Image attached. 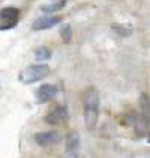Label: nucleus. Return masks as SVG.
Returning <instances> with one entry per match:
<instances>
[{"label":"nucleus","mask_w":150,"mask_h":158,"mask_svg":"<svg viewBox=\"0 0 150 158\" xmlns=\"http://www.w3.org/2000/svg\"><path fill=\"white\" fill-rule=\"evenodd\" d=\"M83 106H84V122L87 130H95L99 113V97L93 87H89L83 94Z\"/></svg>","instance_id":"nucleus-1"},{"label":"nucleus","mask_w":150,"mask_h":158,"mask_svg":"<svg viewBox=\"0 0 150 158\" xmlns=\"http://www.w3.org/2000/svg\"><path fill=\"white\" fill-rule=\"evenodd\" d=\"M48 74H50L48 65H32V66H27L26 69H23L18 75V78L21 83L30 85V83H35V81L45 78Z\"/></svg>","instance_id":"nucleus-2"},{"label":"nucleus","mask_w":150,"mask_h":158,"mask_svg":"<svg viewBox=\"0 0 150 158\" xmlns=\"http://www.w3.org/2000/svg\"><path fill=\"white\" fill-rule=\"evenodd\" d=\"M20 18V11L17 8H6L0 14V29L2 30H8L17 26Z\"/></svg>","instance_id":"nucleus-3"},{"label":"nucleus","mask_w":150,"mask_h":158,"mask_svg":"<svg viewBox=\"0 0 150 158\" xmlns=\"http://www.w3.org/2000/svg\"><path fill=\"white\" fill-rule=\"evenodd\" d=\"M35 142L39 146L48 148V146L59 143L60 142V135H59V133H56V131H44V133H38L35 135Z\"/></svg>","instance_id":"nucleus-4"},{"label":"nucleus","mask_w":150,"mask_h":158,"mask_svg":"<svg viewBox=\"0 0 150 158\" xmlns=\"http://www.w3.org/2000/svg\"><path fill=\"white\" fill-rule=\"evenodd\" d=\"M56 94H57V87L54 85H42L35 95H36L38 102H48L56 97Z\"/></svg>","instance_id":"nucleus-5"},{"label":"nucleus","mask_w":150,"mask_h":158,"mask_svg":"<svg viewBox=\"0 0 150 158\" xmlns=\"http://www.w3.org/2000/svg\"><path fill=\"white\" fill-rule=\"evenodd\" d=\"M65 148H66V154L71 155V157H75L78 154V148H80V134H78V131H71L66 135Z\"/></svg>","instance_id":"nucleus-6"},{"label":"nucleus","mask_w":150,"mask_h":158,"mask_svg":"<svg viewBox=\"0 0 150 158\" xmlns=\"http://www.w3.org/2000/svg\"><path fill=\"white\" fill-rule=\"evenodd\" d=\"M66 118H68V110H66V107L60 106V107H56V109L51 110L47 114L45 121L51 123V125H56V123H62Z\"/></svg>","instance_id":"nucleus-7"},{"label":"nucleus","mask_w":150,"mask_h":158,"mask_svg":"<svg viewBox=\"0 0 150 158\" xmlns=\"http://www.w3.org/2000/svg\"><path fill=\"white\" fill-rule=\"evenodd\" d=\"M59 23H60L59 17H41V18L33 21L32 29L33 30H45V29H50V27L59 24Z\"/></svg>","instance_id":"nucleus-8"},{"label":"nucleus","mask_w":150,"mask_h":158,"mask_svg":"<svg viewBox=\"0 0 150 158\" xmlns=\"http://www.w3.org/2000/svg\"><path fill=\"white\" fill-rule=\"evenodd\" d=\"M140 107H141L143 122L147 128H150V97L144 92L140 95Z\"/></svg>","instance_id":"nucleus-9"},{"label":"nucleus","mask_w":150,"mask_h":158,"mask_svg":"<svg viewBox=\"0 0 150 158\" xmlns=\"http://www.w3.org/2000/svg\"><path fill=\"white\" fill-rule=\"evenodd\" d=\"M65 5H66V0H57V2H54V3L42 6V11H44V12H56V11H59V9H63Z\"/></svg>","instance_id":"nucleus-10"},{"label":"nucleus","mask_w":150,"mask_h":158,"mask_svg":"<svg viewBox=\"0 0 150 158\" xmlns=\"http://www.w3.org/2000/svg\"><path fill=\"white\" fill-rule=\"evenodd\" d=\"M51 57V51L47 47H39V48H36V51H35V59L39 62H44V60H48Z\"/></svg>","instance_id":"nucleus-11"},{"label":"nucleus","mask_w":150,"mask_h":158,"mask_svg":"<svg viewBox=\"0 0 150 158\" xmlns=\"http://www.w3.org/2000/svg\"><path fill=\"white\" fill-rule=\"evenodd\" d=\"M60 36H62L63 42H71V38H72V30H71V26L66 24L62 27L60 30Z\"/></svg>","instance_id":"nucleus-12"},{"label":"nucleus","mask_w":150,"mask_h":158,"mask_svg":"<svg viewBox=\"0 0 150 158\" xmlns=\"http://www.w3.org/2000/svg\"><path fill=\"white\" fill-rule=\"evenodd\" d=\"M112 29L117 32V33H120L122 36H128V35H131L132 33V29L129 27V26H122V24H112Z\"/></svg>","instance_id":"nucleus-13"},{"label":"nucleus","mask_w":150,"mask_h":158,"mask_svg":"<svg viewBox=\"0 0 150 158\" xmlns=\"http://www.w3.org/2000/svg\"><path fill=\"white\" fill-rule=\"evenodd\" d=\"M149 142H150V137H149Z\"/></svg>","instance_id":"nucleus-14"}]
</instances>
